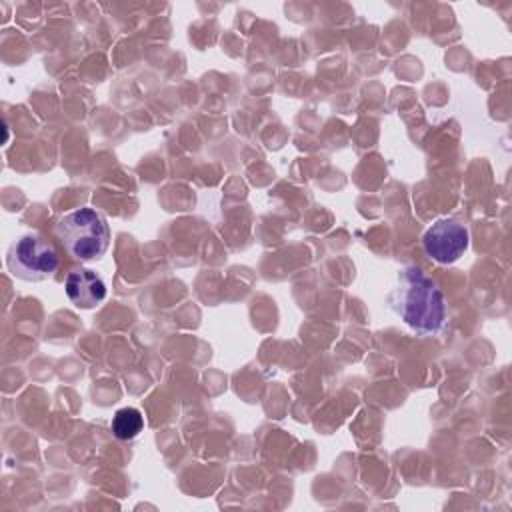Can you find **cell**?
Here are the masks:
<instances>
[{
    "instance_id": "obj_1",
    "label": "cell",
    "mask_w": 512,
    "mask_h": 512,
    "mask_svg": "<svg viewBox=\"0 0 512 512\" xmlns=\"http://www.w3.org/2000/svg\"><path fill=\"white\" fill-rule=\"evenodd\" d=\"M388 304L396 316L420 334H436L446 324V298L442 290L416 266H406L398 272Z\"/></svg>"
},
{
    "instance_id": "obj_2",
    "label": "cell",
    "mask_w": 512,
    "mask_h": 512,
    "mask_svg": "<svg viewBox=\"0 0 512 512\" xmlns=\"http://www.w3.org/2000/svg\"><path fill=\"white\" fill-rule=\"evenodd\" d=\"M56 236L62 240L66 252L80 262L100 258L110 244L106 218L88 206L58 218Z\"/></svg>"
},
{
    "instance_id": "obj_3",
    "label": "cell",
    "mask_w": 512,
    "mask_h": 512,
    "mask_svg": "<svg viewBox=\"0 0 512 512\" xmlns=\"http://www.w3.org/2000/svg\"><path fill=\"white\" fill-rule=\"evenodd\" d=\"M60 256L56 248L38 234L20 236L8 250V270L28 282H40L56 272Z\"/></svg>"
},
{
    "instance_id": "obj_4",
    "label": "cell",
    "mask_w": 512,
    "mask_h": 512,
    "mask_svg": "<svg viewBox=\"0 0 512 512\" xmlns=\"http://www.w3.org/2000/svg\"><path fill=\"white\" fill-rule=\"evenodd\" d=\"M422 246L432 260L452 264L468 248V230L454 218H440L424 232Z\"/></svg>"
},
{
    "instance_id": "obj_5",
    "label": "cell",
    "mask_w": 512,
    "mask_h": 512,
    "mask_svg": "<svg viewBox=\"0 0 512 512\" xmlns=\"http://www.w3.org/2000/svg\"><path fill=\"white\" fill-rule=\"evenodd\" d=\"M64 290L70 302L76 304L78 308H94L106 298L104 280L88 268H76L68 272Z\"/></svg>"
},
{
    "instance_id": "obj_6",
    "label": "cell",
    "mask_w": 512,
    "mask_h": 512,
    "mask_svg": "<svg viewBox=\"0 0 512 512\" xmlns=\"http://www.w3.org/2000/svg\"><path fill=\"white\" fill-rule=\"evenodd\" d=\"M144 428V418L138 408H120L112 416V432L120 440H132L136 438Z\"/></svg>"
}]
</instances>
